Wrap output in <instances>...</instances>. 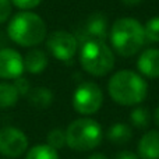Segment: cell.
Instances as JSON below:
<instances>
[{"label": "cell", "mask_w": 159, "mask_h": 159, "mask_svg": "<svg viewBox=\"0 0 159 159\" xmlns=\"http://www.w3.org/2000/svg\"><path fill=\"white\" fill-rule=\"evenodd\" d=\"M154 119H155V123H157V126L159 127V106L155 109V113H154Z\"/></svg>", "instance_id": "obj_27"}, {"label": "cell", "mask_w": 159, "mask_h": 159, "mask_svg": "<svg viewBox=\"0 0 159 159\" xmlns=\"http://www.w3.org/2000/svg\"><path fill=\"white\" fill-rule=\"evenodd\" d=\"M78 43H84L88 41H105L107 36V21L106 17L101 13L91 14L84 22L81 28L75 34Z\"/></svg>", "instance_id": "obj_9"}, {"label": "cell", "mask_w": 159, "mask_h": 159, "mask_svg": "<svg viewBox=\"0 0 159 159\" xmlns=\"http://www.w3.org/2000/svg\"><path fill=\"white\" fill-rule=\"evenodd\" d=\"M103 140V130L96 120L81 117L69 124L66 130V143L77 152L92 151L101 145Z\"/></svg>", "instance_id": "obj_4"}, {"label": "cell", "mask_w": 159, "mask_h": 159, "mask_svg": "<svg viewBox=\"0 0 159 159\" xmlns=\"http://www.w3.org/2000/svg\"><path fill=\"white\" fill-rule=\"evenodd\" d=\"M28 138L21 130L16 127L0 129V154L7 158H18L27 151Z\"/></svg>", "instance_id": "obj_8"}, {"label": "cell", "mask_w": 159, "mask_h": 159, "mask_svg": "<svg viewBox=\"0 0 159 159\" xmlns=\"http://www.w3.org/2000/svg\"><path fill=\"white\" fill-rule=\"evenodd\" d=\"M25 159H59V154L48 144H41L31 148Z\"/></svg>", "instance_id": "obj_17"}, {"label": "cell", "mask_w": 159, "mask_h": 159, "mask_svg": "<svg viewBox=\"0 0 159 159\" xmlns=\"http://www.w3.org/2000/svg\"><path fill=\"white\" fill-rule=\"evenodd\" d=\"M102 103H103V92L95 82H82L73 93V107L80 115H93L101 109Z\"/></svg>", "instance_id": "obj_6"}, {"label": "cell", "mask_w": 159, "mask_h": 159, "mask_svg": "<svg viewBox=\"0 0 159 159\" xmlns=\"http://www.w3.org/2000/svg\"><path fill=\"white\" fill-rule=\"evenodd\" d=\"M48 55L43 50L34 49L28 52L24 57V69L31 74H39L48 67Z\"/></svg>", "instance_id": "obj_13"}, {"label": "cell", "mask_w": 159, "mask_h": 159, "mask_svg": "<svg viewBox=\"0 0 159 159\" xmlns=\"http://www.w3.org/2000/svg\"><path fill=\"white\" fill-rule=\"evenodd\" d=\"M80 63L88 74L102 77L112 71L115 55L105 41H88L81 45Z\"/></svg>", "instance_id": "obj_5"}, {"label": "cell", "mask_w": 159, "mask_h": 159, "mask_svg": "<svg viewBox=\"0 0 159 159\" xmlns=\"http://www.w3.org/2000/svg\"><path fill=\"white\" fill-rule=\"evenodd\" d=\"M88 159H107V158H106V155H103V154H92Z\"/></svg>", "instance_id": "obj_26"}, {"label": "cell", "mask_w": 159, "mask_h": 159, "mask_svg": "<svg viewBox=\"0 0 159 159\" xmlns=\"http://www.w3.org/2000/svg\"><path fill=\"white\" fill-rule=\"evenodd\" d=\"M138 157L141 159H159V131L151 130L140 138Z\"/></svg>", "instance_id": "obj_12"}, {"label": "cell", "mask_w": 159, "mask_h": 159, "mask_svg": "<svg viewBox=\"0 0 159 159\" xmlns=\"http://www.w3.org/2000/svg\"><path fill=\"white\" fill-rule=\"evenodd\" d=\"M107 140L112 144L116 145H123V144L129 143L133 137V130L130 126H127L126 123H115L109 127L106 133Z\"/></svg>", "instance_id": "obj_14"}, {"label": "cell", "mask_w": 159, "mask_h": 159, "mask_svg": "<svg viewBox=\"0 0 159 159\" xmlns=\"http://www.w3.org/2000/svg\"><path fill=\"white\" fill-rule=\"evenodd\" d=\"M48 145L52 147L53 149H61L64 145H67L66 143V131L61 129H53L52 131L48 134Z\"/></svg>", "instance_id": "obj_19"}, {"label": "cell", "mask_w": 159, "mask_h": 159, "mask_svg": "<svg viewBox=\"0 0 159 159\" xmlns=\"http://www.w3.org/2000/svg\"><path fill=\"white\" fill-rule=\"evenodd\" d=\"M144 27L131 17H123L115 21L110 30V42L116 53L123 57L134 56L145 43Z\"/></svg>", "instance_id": "obj_3"}, {"label": "cell", "mask_w": 159, "mask_h": 159, "mask_svg": "<svg viewBox=\"0 0 159 159\" xmlns=\"http://www.w3.org/2000/svg\"><path fill=\"white\" fill-rule=\"evenodd\" d=\"M13 85L16 87L17 92H18V95H22V96H27L28 93H30L31 91V85H30V81H28L25 77H18L14 80Z\"/></svg>", "instance_id": "obj_21"}, {"label": "cell", "mask_w": 159, "mask_h": 159, "mask_svg": "<svg viewBox=\"0 0 159 159\" xmlns=\"http://www.w3.org/2000/svg\"><path fill=\"white\" fill-rule=\"evenodd\" d=\"M145 39L149 42H159V17H152L144 25Z\"/></svg>", "instance_id": "obj_20"}, {"label": "cell", "mask_w": 159, "mask_h": 159, "mask_svg": "<svg viewBox=\"0 0 159 159\" xmlns=\"http://www.w3.org/2000/svg\"><path fill=\"white\" fill-rule=\"evenodd\" d=\"M11 4H14L17 8L22 11H30L32 8L38 7L42 3V0H10Z\"/></svg>", "instance_id": "obj_22"}, {"label": "cell", "mask_w": 159, "mask_h": 159, "mask_svg": "<svg viewBox=\"0 0 159 159\" xmlns=\"http://www.w3.org/2000/svg\"><path fill=\"white\" fill-rule=\"evenodd\" d=\"M107 92L116 103L121 106L140 105L148 93V84L141 74L131 70H120L110 77Z\"/></svg>", "instance_id": "obj_1"}, {"label": "cell", "mask_w": 159, "mask_h": 159, "mask_svg": "<svg viewBox=\"0 0 159 159\" xmlns=\"http://www.w3.org/2000/svg\"><path fill=\"white\" fill-rule=\"evenodd\" d=\"M28 102L36 109H46L52 105L53 102V93L49 88L38 87L34 88L28 93Z\"/></svg>", "instance_id": "obj_15"}, {"label": "cell", "mask_w": 159, "mask_h": 159, "mask_svg": "<svg viewBox=\"0 0 159 159\" xmlns=\"http://www.w3.org/2000/svg\"><path fill=\"white\" fill-rule=\"evenodd\" d=\"M20 95L16 87L10 82H0V109L13 107L17 103Z\"/></svg>", "instance_id": "obj_16"}, {"label": "cell", "mask_w": 159, "mask_h": 159, "mask_svg": "<svg viewBox=\"0 0 159 159\" xmlns=\"http://www.w3.org/2000/svg\"><path fill=\"white\" fill-rule=\"evenodd\" d=\"M120 2L126 6H137V4H140L143 0H120Z\"/></svg>", "instance_id": "obj_25"}, {"label": "cell", "mask_w": 159, "mask_h": 159, "mask_svg": "<svg viewBox=\"0 0 159 159\" xmlns=\"http://www.w3.org/2000/svg\"><path fill=\"white\" fill-rule=\"evenodd\" d=\"M137 69L148 78H159V49H147L137 60Z\"/></svg>", "instance_id": "obj_11"}, {"label": "cell", "mask_w": 159, "mask_h": 159, "mask_svg": "<svg viewBox=\"0 0 159 159\" xmlns=\"http://www.w3.org/2000/svg\"><path fill=\"white\" fill-rule=\"evenodd\" d=\"M11 16V2L10 0H0V24L6 22Z\"/></svg>", "instance_id": "obj_23"}, {"label": "cell", "mask_w": 159, "mask_h": 159, "mask_svg": "<svg viewBox=\"0 0 159 159\" xmlns=\"http://www.w3.org/2000/svg\"><path fill=\"white\" fill-rule=\"evenodd\" d=\"M130 119H131V123L134 124L137 129H145L149 124V112L145 107L138 106L131 112Z\"/></svg>", "instance_id": "obj_18"}, {"label": "cell", "mask_w": 159, "mask_h": 159, "mask_svg": "<svg viewBox=\"0 0 159 159\" xmlns=\"http://www.w3.org/2000/svg\"><path fill=\"white\" fill-rule=\"evenodd\" d=\"M46 46L50 55L60 61H70L78 49V41L67 31H55L46 39Z\"/></svg>", "instance_id": "obj_7"}, {"label": "cell", "mask_w": 159, "mask_h": 159, "mask_svg": "<svg viewBox=\"0 0 159 159\" xmlns=\"http://www.w3.org/2000/svg\"><path fill=\"white\" fill-rule=\"evenodd\" d=\"M46 32L43 18L32 11H20L7 25L10 39L22 48H32L42 43L46 38Z\"/></svg>", "instance_id": "obj_2"}, {"label": "cell", "mask_w": 159, "mask_h": 159, "mask_svg": "<svg viewBox=\"0 0 159 159\" xmlns=\"http://www.w3.org/2000/svg\"><path fill=\"white\" fill-rule=\"evenodd\" d=\"M115 159H138V155L131 151H120L119 154H116Z\"/></svg>", "instance_id": "obj_24"}, {"label": "cell", "mask_w": 159, "mask_h": 159, "mask_svg": "<svg viewBox=\"0 0 159 159\" xmlns=\"http://www.w3.org/2000/svg\"><path fill=\"white\" fill-rule=\"evenodd\" d=\"M24 69V57L11 48L0 49V78L16 80L21 77Z\"/></svg>", "instance_id": "obj_10"}]
</instances>
